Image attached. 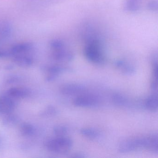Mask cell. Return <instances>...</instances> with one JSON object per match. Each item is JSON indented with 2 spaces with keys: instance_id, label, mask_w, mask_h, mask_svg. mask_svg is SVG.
<instances>
[{
  "instance_id": "cell-2",
  "label": "cell",
  "mask_w": 158,
  "mask_h": 158,
  "mask_svg": "<svg viewBox=\"0 0 158 158\" xmlns=\"http://www.w3.org/2000/svg\"><path fill=\"white\" fill-rule=\"evenodd\" d=\"M72 146V139L64 136H57L48 139L45 143V147L48 150L57 153H66L71 149Z\"/></svg>"
},
{
  "instance_id": "cell-3",
  "label": "cell",
  "mask_w": 158,
  "mask_h": 158,
  "mask_svg": "<svg viewBox=\"0 0 158 158\" xmlns=\"http://www.w3.org/2000/svg\"><path fill=\"white\" fill-rule=\"evenodd\" d=\"M144 148V137L136 138L124 140L120 143L119 151L121 153H127Z\"/></svg>"
},
{
  "instance_id": "cell-23",
  "label": "cell",
  "mask_w": 158,
  "mask_h": 158,
  "mask_svg": "<svg viewBox=\"0 0 158 158\" xmlns=\"http://www.w3.org/2000/svg\"><path fill=\"white\" fill-rule=\"evenodd\" d=\"M8 55H9V53L7 52L0 51V58L5 57V56H8Z\"/></svg>"
},
{
  "instance_id": "cell-20",
  "label": "cell",
  "mask_w": 158,
  "mask_h": 158,
  "mask_svg": "<svg viewBox=\"0 0 158 158\" xmlns=\"http://www.w3.org/2000/svg\"><path fill=\"white\" fill-rule=\"evenodd\" d=\"M53 132L57 136H64L68 132V129L64 126L57 125L53 128Z\"/></svg>"
},
{
  "instance_id": "cell-18",
  "label": "cell",
  "mask_w": 158,
  "mask_h": 158,
  "mask_svg": "<svg viewBox=\"0 0 158 158\" xmlns=\"http://www.w3.org/2000/svg\"><path fill=\"white\" fill-rule=\"evenodd\" d=\"M57 112V109L55 107L52 105H49L41 112L40 115L42 117H52L56 115Z\"/></svg>"
},
{
  "instance_id": "cell-22",
  "label": "cell",
  "mask_w": 158,
  "mask_h": 158,
  "mask_svg": "<svg viewBox=\"0 0 158 158\" xmlns=\"http://www.w3.org/2000/svg\"><path fill=\"white\" fill-rule=\"evenodd\" d=\"M17 79H17V77H12V78H10L9 80H8V82L9 83H15V82L16 81H17Z\"/></svg>"
},
{
  "instance_id": "cell-1",
  "label": "cell",
  "mask_w": 158,
  "mask_h": 158,
  "mask_svg": "<svg viewBox=\"0 0 158 158\" xmlns=\"http://www.w3.org/2000/svg\"><path fill=\"white\" fill-rule=\"evenodd\" d=\"M52 50V57L55 60L60 62H69L74 57L73 53L70 50L65 43L62 40L55 39L50 43Z\"/></svg>"
},
{
  "instance_id": "cell-8",
  "label": "cell",
  "mask_w": 158,
  "mask_h": 158,
  "mask_svg": "<svg viewBox=\"0 0 158 158\" xmlns=\"http://www.w3.org/2000/svg\"><path fill=\"white\" fill-rule=\"evenodd\" d=\"M33 48V45L30 43H20L15 45L12 48L10 51V54L15 55L25 54L26 53L29 52Z\"/></svg>"
},
{
  "instance_id": "cell-9",
  "label": "cell",
  "mask_w": 158,
  "mask_h": 158,
  "mask_svg": "<svg viewBox=\"0 0 158 158\" xmlns=\"http://www.w3.org/2000/svg\"><path fill=\"white\" fill-rule=\"evenodd\" d=\"M65 68L60 65H52L46 68L47 76L46 80L51 82L55 80L60 74L65 71Z\"/></svg>"
},
{
  "instance_id": "cell-5",
  "label": "cell",
  "mask_w": 158,
  "mask_h": 158,
  "mask_svg": "<svg viewBox=\"0 0 158 158\" xmlns=\"http://www.w3.org/2000/svg\"><path fill=\"white\" fill-rule=\"evenodd\" d=\"M98 103V98L93 95H82L76 98L73 102L75 106L79 107H91Z\"/></svg>"
},
{
  "instance_id": "cell-17",
  "label": "cell",
  "mask_w": 158,
  "mask_h": 158,
  "mask_svg": "<svg viewBox=\"0 0 158 158\" xmlns=\"http://www.w3.org/2000/svg\"><path fill=\"white\" fill-rule=\"evenodd\" d=\"M80 133L84 136L90 139L97 138L99 135L98 132L93 128H82L80 130Z\"/></svg>"
},
{
  "instance_id": "cell-24",
  "label": "cell",
  "mask_w": 158,
  "mask_h": 158,
  "mask_svg": "<svg viewBox=\"0 0 158 158\" xmlns=\"http://www.w3.org/2000/svg\"><path fill=\"white\" fill-rule=\"evenodd\" d=\"M74 155L73 156V157H75V158H83V157H84V156H83L81 154H76Z\"/></svg>"
},
{
  "instance_id": "cell-19",
  "label": "cell",
  "mask_w": 158,
  "mask_h": 158,
  "mask_svg": "<svg viewBox=\"0 0 158 158\" xmlns=\"http://www.w3.org/2000/svg\"><path fill=\"white\" fill-rule=\"evenodd\" d=\"M113 102L118 106H124L127 103V100L123 95L119 94H115L113 95Z\"/></svg>"
},
{
  "instance_id": "cell-13",
  "label": "cell",
  "mask_w": 158,
  "mask_h": 158,
  "mask_svg": "<svg viewBox=\"0 0 158 158\" xmlns=\"http://www.w3.org/2000/svg\"><path fill=\"white\" fill-rule=\"evenodd\" d=\"M145 106L149 110L155 112L158 110V101L157 94L151 95L145 101Z\"/></svg>"
},
{
  "instance_id": "cell-6",
  "label": "cell",
  "mask_w": 158,
  "mask_h": 158,
  "mask_svg": "<svg viewBox=\"0 0 158 158\" xmlns=\"http://www.w3.org/2000/svg\"><path fill=\"white\" fill-rule=\"evenodd\" d=\"M85 90V87L79 84H67L62 86L60 88L61 93L67 96L77 95L83 93Z\"/></svg>"
},
{
  "instance_id": "cell-21",
  "label": "cell",
  "mask_w": 158,
  "mask_h": 158,
  "mask_svg": "<svg viewBox=\"0 0 158 158\" xmlns=\"http://www.w3.org/2000/svg\"><path fill=\"white\" fill-rule=\"evenodd\" d=\"M146 7L150 11L157 12L158 10L157 0H149L146 4Z\"/></svg>"
},
{
  "instance_id": "cell-7",
  "label": "cell",
  "mask_w": 158,
  "mask_h": 158,
  "mask_svg": "<svg viewBox=\"0 0 158 158\" xmlns=\"http://www.w3.org/2000/svg\"><path fill=\"white\" fill-rule=\"evenodd\" d=\"M6 94L13 98L18 100L29 97L31 94V91L26 88L13 87L8 90Z\"/></svg>"
},
{
  "instance_id": "cell-4",
  "label": "cell",
  "mask_w": 158,
  "mask_h": 158,
  "mask_svg": "<svg viewBox=\"0 0 158 158\" xmlns=\"http://www.w3.org/2000/svg\"><path fill=\"white\" fill-rule=\"evenodd\" d=\"M17 100L7 94L0 96V113L6 114L12 113L17 106Z\"/></svg>"
},
{
  "instance_id": "cell-12",
  "label": "cell",
  "mask_w": 158,
  "mask_h": 158,
  "mask_svg": "<svg viewBox=\"0 0 158 158\" xmlns=\"http://www.w3.org/2000/svg\"><path fill=\"white\" fill-rule=\"evenodd\" d=\"M143 0H126L124 5L126 11L136 12L141 10Z\"/></svg>"
},
{
  "instance_id": "cell-14",
  "label": "cell",
  "mask_w": 158,
  "mask_h": 158,
  "mask_svg": "<svg viewBox=\"0 0 158 158\" xmlns=\"http://www.w3.org/2000/svg\"><path fill=\"white\" fill-rule=\"evenodd\" d=\"M19 118L17 115L11 113L6 114L2 120V123L7 127H12L18 124Z\"/></svg>"
},
{
  "instance_id": "cell-11",
  "label": "cell",
  "mask_w": 158,
  "mask_h": 158,
  "mask_svg": "<svg viewBox=\"0 0 158 158\" xmlns=\"http://www.w3.org/2000/svg\"><path fill=\"white\" fill-rule=\"evenodd\" d=\"M14 60L16 64L22 67H29L33 63L32 57L25 54L15 55Z\"/></svg>"
},
{
  "instance_id": "cell-10",
  "label": "cell",
  "mask_w": 158,
  "mask_h": 158,
  "mask_svg": "<svg viewBox=\"0 0 158 158\" xmlns=\"http://www.w3.org/2000/svg\"><path fill=\"white\" fill-rule=\"evenodd\" d=\"M144 148L151 151L158 152V138L157 134H152L149 136L144 137Z\"/></svg>"
},
{
  "instance_id": "cell-16",
  "label": "cell",
  "mask_w": 158,
  "mask_h": 158,
  "mask_svg": "<svg viewBox=\"0 0 158 158\" xmlns=\"http://www.w3.org/2000/svg\"><path fill=\"white\" fill-rule=\"evenodd\" d=\"M115 65L116 67L122 69L123 73L126 74L131 75L135 73V68L123 60L116 61Z\"/></svg>"
},
{
  "instance_id": "cell-25",
  "label": "cell",
  "mask_w": 158,
  "mask_h": 158,
  "mask_svg": "<svg viewBox=\"0 0 158 158\" xmlns=\"http://www.w3.org/2000/svg\"><path fill=\"white\" fill-rule=\"evenodd\" d=\"M2 143V139L1 137H0V147L1 146Z\"/></svg>"
},
{
  "instance_id": "cell-15",
  "label": "cell",
  "mask_w": 158,
  "mask_h": 158,
  "mask_svg": "<svg viewBox=\"0 0 158 158\" xmlns=\"http://www.w3.org/2000/svg\"><path fill=\"white\" fill-rule=\"evenodd\" d=\"M20 133L23 136H31L36 132L35 127L29 123H23L20 127Z\"/></svg>"
}]
</instances>
